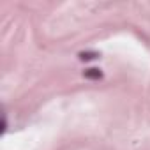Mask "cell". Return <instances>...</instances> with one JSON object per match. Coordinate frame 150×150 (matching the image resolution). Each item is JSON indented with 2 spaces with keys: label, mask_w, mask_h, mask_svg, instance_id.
I'll use <instances>...</instances> for the list:
<instances>
[{
  "label": "cell",
  "mask_w": 150,
  "mask_h": 150,
  "mask_svg": "<svg viewBox=\"0 0 150 150\" xmlns=\"http://www.w3.org/2000/svg\"><path fill=\"white\" fill-rule=\"evenodd\" d=\"M85 76H87V78H90V80H99L103 74H101V71H99V69H87V71H85Z\"/></svg>",
  "instance_id": "1"
},
{
  "label": "cell",
  "mask_w": 150,
  "mask_h": 150,
  "mask_svg": "<svg viewBox=\"0 0 150 150\" xmlns=\"http://www.w3.org/2000/svg\"><path fill=\"white\" fill-rule=\"evenodd\" d=\"M97 57H99L97 53H81V55H80L81 60H92V58H97Z\"/></svg>",
  "instance_id": "2"
}]
</instances>
